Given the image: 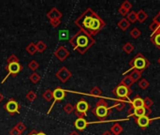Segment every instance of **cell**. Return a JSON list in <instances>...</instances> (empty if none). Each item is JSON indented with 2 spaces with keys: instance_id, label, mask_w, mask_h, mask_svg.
I'll return each instance as SVG.
<instances>
[{
  "instance_id": "6da1fadb",
  "label": "cell",
  "mask_w": 160,
  "mask_h": 135,
  "mask_svg": "<svg viewBox=\"0 0 160 135\" xmlns=\"http://www.w3.org/2000/svg\"><path fill=\"white\" fill-rule=\"evenodd\" d=\"M75 24L80 30L85 32L91 37L97 35L106 26L105 21L91 8H86L75 20Z\"/></svg>"
},
{
  "instance_id": "7a4b0ae2",
  "label": "cell",
  "mask_w": 160,
  "mask_h": 135,
  "mask_svg": "<svg viewBox=\"0 0 160 135\" xmlns=\"http://www.w3.org/2000/svg\"><path fill=\"white\" fill-rule=\"evenodd\" d=\"M68 42L74 51H77L81 55H84L96 43V40L93 37L80 30L68 39Z\"/></svg>"
},
{
  "instance_id": "3957f363",
  "label": "cell",
  "mask_w": 160,
  "mask_h": 135,
  "mask_svg": "<svg viewBox=\"0 0 160 135\" xmlns=\"http://www.w3.org/2000/svg\"><path fill=\"white\" fill-rule=\"evenodd\" d=\"M6 70L8 71V74L5 76V78L2 80L1 84H4L6 82V80L9 77V76H13L15 77L18 73H20L22 70V66L20 64V60L19 58L15 55H10L8 59H7V66H6Z\"/></svg>"
},
{
  "instance_id": "277c9868",
  "label": "cell",
  "mask_w": 160,
  "mask_h": 135,
  "mask_svg": "<svg viewBox=\"0 0 160 135\" xmlns=\"http://www.w3.org/2000/svg\"><path fill=\"white\" fill-rule=\"evenodd\" d=\"M149 66H150V61L142 53H139L129 61L130 69L128 70H127L123 75H127L128 72H130L131 70H134L143 71L144 70L149 68Z\"/></svg>"
},
{
  "instance_id": "5b68a950",
  "label": "cell",
  "mask_w": 160,
  "mask_h": 135,
  "mask_svg": "<svg viewBox=\"0 0 160 135\" xmlns=\"http://www.w3.org/2000/svg\"><path fill=\"white\" fill-rule=\"evenodd\" d=\"M112 109V106L109 107L107 101L105 100H103V99H100L96 103V106L92 110V113L98 118L102 120V119H105V118H107L109 117V115L111 114V110Z\"/></svg>"
},
{
  "instance_id": "8992f818",
  "label": "cell",
  "mask_w": 160,
  "mask_h": 135,
  "mask_svg": "<svg viewBox=\"0 0 160 135\" xmlns=\"http://www.w3.org/2000/svg\"><path fill=\"white\" fill-rule=\"evenodd\" d=\"M90 109V105L87 102L86 100L84 99H81L75 105V109H74V114L75 116L79 118V117H85L87 112Z\"/></svg>"
},
{
  "instance_id": "52a82bcc",
  "label": "cell",
  "mask_w": 160,
  "mask_h": 135,
  "mask_svg": "<svg viewBox=\"0 0 160 135\" xmlns=\"http://www.w3.org/2000/svg\"><path fill=\"white\" fill-rule=\"evenodd\" d=\"M131 88L129 87H127L123 85H118L112 91L113 95L116 96L118 98V100H126V101H128L130 102V100H129V96L131 94Z\"/></svg>"
},
{
  "instance_id": "ba28073f",
  "label": "cell",
  "mask_w": 160,
  "mask_h": 135,
  "mask_svg": "<svg viewBox=\"0 0 160 135\" xmlns=\"http://www.w3.org/2000/svg\"><path fill=\"white\" fill-rule=\"evenodd\" d=\"M4 109L5 111L10 115V116H14V115H19L20 114V109H21V105L20 103H18L15 99L11 98L9 99L4 105Z\"/></svg>"
},
{
  "instance_id": "9c48e42d",
  "label": "cell",
  "mask_w": 160,
  "mask_h": 135,
  "mask_svg": "<svg viewBox=\"0 0 160 135\" xmlns=\"http://www.w3.org/2000/svg\"><path fill=\"white\" fill-rule=\"evenodd\" d=\"M66 90L65 89H63V88H61V87H56L53 91H52V100H53V101H52V105H51V107H50V109L48 110V112H47V114L49 115L50 113H51V111H52V107L55 105V103L56 102H59V101H63L64 99H65V97H66Z\"/></svg>"
},
{
  "instance_id": "30bf717a",
  "label": "cell",
  "mask_w": 160,
  "mask_h": 135,
  "mask_svg": "<svg viewBox=\"0 0 160 135\" xmlns=\"http://www.w3.org/2000/svg\"><path fill=\"white\" fill-rule=\"evenodd\" d=\"M56 78L63 84L67 83L71 77H72V73L69 71V70L67 67H62L56 73H55Z\"/></svg>"
},
{
  "instance_id": "8fae6325",
  "label": "cell",
  "mask_w": 160,
  "mask_h": 135,
  "mask_svg": "<svg viewBox=\"0 0 160 135\" xmlns=\"http://www.w3.org/2000/svg\"><path fill=\"white\" fill-rule=\"evenodd\" d=\"M53 54H54L55 57H56L58 60H60L61 62L65 61V60L69 56V55H70L69 51H68L65 46H63V45L58 46L57 49L54 51Z\"/></svg>"
},
{
  "instance_id": "7c38bea8",
  "label": "cell",
  "mask_w": 160,
  "mask_h": 135,
  "mask_svg": "<svg viewBox=\"0 0 160 135\" xmlns=\"http://www.w3.org/2000/svg\"><path fill=\"white\" fill-rule=\"evenodd\" d=\"M159 118L160 117L150 118L149 117L144 116V117H137V118H135V122H136V124H137L141 129L144 130V129H146V128L151 124L152 121L157 120V119H159Z\"/></svg>"
},
{
  "instance_id": "4fadbf2b",
  "label": "cell",
  "mask_w": 160,
  "mask_h": 135,
  "mask_svg": "<svg viewBox=\"0 0 160 135\" xmlns=\"http://www.w3.org/2000/svg\"><path fill=\"white\" fill-rule=\"evenodd\" d=\"M89 124H90V122L86 121L84 117H79V118H77V119L75 120V122H74L75 128H76L78 131H80V132L84 131V130L86 129V127H87Z\"/></svg>"
},
{
  "instance_id": "5bb4252c",
  "label": "cell",
  "mask_w": 160,
  "mask_h": 135,
  "mask_svg": "<svg viewBox=\"0 0 160 135\" xmlns=\"http://www.w3.org/2000/svg\"><path fill=\"white\" fill-rule=\"evenodd\" d=\"M46 16L49 18V20H53V19H61L63 14L61 11L57 9V8H52L47 12Z\"/></svg>"
},
{
  "instance_id": "9a60e30c",
  "label": "cell",
  "mask_w": 160,
  "mask_h": 135,
  "mask_svg": "<svg viewBox=\"0 0 160 135\" xmlns=\"http://www.w3.org/2000/svg\"><path fill=\"white\" fill-rule=\"evenodd\" d=\"M130 104H131L130 108H132V109H136V108H140V107H144L143 99L141 98V96H136L135 98L130 100Z\"/></svg>"
},
{
  "instance_id": "2e32d148",
  "label": "cell",
  "mask_w": 160,
  "mask_h": 135,
  "mask_svg": "<svg viewBox=\"0 0 160 135\" xmlns=\"http://www.w3.org/2000/svg\"><path fill=\"white\" fill-rule=\"evenodd\" d=\"M128 101H126V100H117L115 103L112 105V108H115L117 111H122L126 107V104Z\"/></svg>"
},
{
  "instance_id": "e0dca14e",
  "label": "cell",
  "mask_w": 160,
  "mask_h": 135,
  "mask_svg": "<svg viewBox=\"0 0 160 135\" xmlns=\"http://www.w3.org/2000/svg\"><path fill=\"white\" fill-rule=\"evenodd\" d=\"M117 25L122 31H126L130 26V23L127 20V18H123L117 23Z\"/></svg>"
},
{
  "instance_id": "ac0fdd59",
  "label": "cell",
  "mask_w": 160,
  "mask_h": 135,
  "mask_svg": "<svg viewBox=\"0 0 160 135\" xmlns=\"http://www.w3.org/2000/svg\"><path fill=\"white\" fill-rule=\"evenodd\" d=\"M148 18V14L143 10V9H140L137 12V21H139V23H144Z\"/></svg>"
},
{
  "instance_id": "d6986e66",
  "label": "cell",
  "mask_w": 160,
  "mask_h": 135,
  "mask_svg": "<svg viewBox=\"0 0 160 135\" xmlns=\"http://www.w3.org/2000/svg\"><path fill=\"white\" fill-rule=\"evenodd\" d=\"M123 132V127L119 123H114L111 128V132L113 135H120Z\"/></svg>"
},
{
  "instance_id": "ffe728a7",
  "label": "cell",
  "mask_w": 160,
  "mask_h": 135,
  "mask_svg": "<svg viewBox=\"0 0 160 135\" xmlns=\"http://www.w3.org/2000/svg\"><path fill=\"white\" fill-rule=\"evenodd\" d=\"M25 51L30 55H34L36 53H38L37 50V46L34 42H30L26 47H25Z\"/></svg>"
},
{
  "instance_id": "44dd1931",
  "label": "cell",
  "mask_w": 160,
  "mask_h": 135,
  "mask_svg": "<svg viewBox=\"0 0 160 135\" xmlns=\"http://www.w3.org/2000/svg\"><path fill=\"white\" fill-rule=\"evenodd\" d=\"M134 84V81L130 78V76L129 75H127L126 77H124V79L121 81V83H120V85H123V86H127V87H131V86Z\"/></svg>"
},
{
  "instance_id": "7402d4cb",
  "label": "cell",
  "mask_w": 160,
  "mask_h": 135,
  "mask_svg": "<svg viewBox=\"0 0 160 135\" xmlns=\"http://www.w3.org/2000/svg\"><path fill=\"white\" fill-rule=\"evenodd\" d=\"M142 71H141V70H132V71H131V73L129 74V76H130V78L134 81V83H135V82L139 81V79H141V77H142Z\"/></svg>"
},
{
  "instance_id": "603a6c76",
  "label": "cell",
  "mask_w": 160,
  "mask_h": 135,
  "mask_svg": "<svg viewBox=\"0 0 160 135\" xmlns=\"http://www.w3.org/2000/svg\"><path fill=\"white\" fill-rule=\"evenodd\" d=\"M90 96L92 97H101L102 96V90L98 86H94L89 93Z\"/></svg>"
},
{
  "instance_id": "cb8c5ba5",
  "label": "cell",
  "mask_w": 160,
  "mask_h": 135,
  "mask_svg": "<svg viewBox=\"0 0 160 135\" xmlns=\"http://www.w3.org/2000/svg\"><path fill=\"white\" fill-rule=\"evenodd\" d=\"M134 49H135V47H134V45H133L131 42H127V43L123 46V51H124L127 55L131 54V53L134 51Z\"/></svg>"
},
{
  "instance_id": "d4e9b609",
  "label": "cell",
  "mask_w": 160,
  "mask_h": 135,
  "mask_svg": "<svg viewBox=\"0 0 160 135\" xmlns=\"http://www.w3.org/2000/svg\"><path fill=\"white\" fill-rule=\"evenodd\" d=\"M127 20H128L130 23H133L137 22V12H135L134 10L129 11L128 14L127 15Z\"/></svg>"
},
{
  "instance_id": "484cf974",
  "label": "cell",
  "mask_w": 160,
  "mask_h": 135,
  "mask_svg": "<svg viewBox=\"0 0 160 135\" xmlns=\"http://www.w3.org/2000/svg\"><path fill=\"white\" fill-rule=\"evenodd\" d=\"M42 98H43L47 102H50V101L52 100V91L51 89L45 90V92H43V94H42Z\"/></svg>"
},
{
  "instance_id": "4316f807",
  "label": "cell",
  "mask_w": 160,
  "mask_h": 135,
  "mask_svg": "<svg viewBox=\"0 0 160 135\" xmlns=\"http://www.w3.org/2000/svg\"><path fill=\"white\" fill-rule=\"evenodd\" d=\"M129 35L133 38V39H137L138 38H140L141 37V35H142V32H141V30L139 29V28H137V27H134V28H132L131 30H130V32H129Z\"/></svg>"
},
{
  "instance_id": "83f0119b",
  "label": "cell",
  "mask_w": 160,
  "mask_h": 135,
  "mask_svg": "<svg viewBox=\"0 0 160 135\" xmlns=\"http://www.w3.org/2000/svg\"><path fill=\"white\" fill-rule=\"evenodd\" d=\"M36 46H37L38 52H39V53H43L47 49V44L44 41H42V40H38V43L36 44Z\"/></svg>"
},
{
  "instance_id": "f1b7e54d",
  "label": "cell",
  "mask_w": 160,
  "mask_h": 135,
  "mask_svg": "<svg viewBox=\"0 0 160 135\" xmlns=\"http://www.w3.org/2000/svg\"><path fill=\"white\" fill-rule=\"evenodd\" d=\"M40 75L38 74V73H37V72H33L31 75H30V77H29V80H30V82L32 83V84H34V85H36V84H38L39 81H40Z\"/></svg>"
},
{
  "instance_id": "f546056e",
  "label": "cell",
  "mask_w": 160,
  "mask_h": 135,
  "mask_svg": "<svg viewBox=\"0 0 160 135\" xmlns=\"http://www.w3.org/2000/svg\"><path fill=\"white\" fill-rule=\"evenodd\" d=\"M138 85H139V87L142 88V90H145L146 88H148V87L150 86V83H149V81L146 80V79H142V80L138 83Z\"/></svg>"
},
{
  "instance_id": "4dcf8cb0",
  "label": "cell",
  "mask_w": 160,
  "mask_h": 135,
  "mask_svg": "<svg viewBox=\"0 0 160 135\" xmlns=\"http://www.w3.org/2000/svg\"><path fill=\"white\" fill-rule=\"evenodd\" d=\"M25 98L26 100L29 101V102H33L36 99H37V94L33 91V90H30L27 92V94L25 95Z\"/></svg>"
},
{
  "instance_id": "1f68e13d",
  "label": "cell",
  "mask_w": 160,
  "mask_h": 135,
  "mask_svg": "<svg viewBox=\"0 0 160 135\" xmlns=\"http://www.w3.org/2000/svg\"><path fill=\"white\" fill-rule=\"evenodd\" d=\"M74 109H75V107H74L71 103H67V104H65V105H64V108H63L64 112H65L66 114H68V115L72 114V113L74 112Z\"/></svg>"
},
{
  "instance_id": "d6a6232c",
  "label": "cell",
  "mask_w": 160,
  "mask_h": 135,
  "mask_svg": "<svg viewBox=\"0 0 160 135\" xmlns=\"http://www.w3.org/2000/svg\"><path fill=\"white\" fill-rule=\"evenodd\" d=\"M151 41L160 50V34H156L151 37Z\"/></svg>"
},
{
  "instance_id": "836d02e7",
  "label": "cell",
  "mask_w": 160,
  "mask_h": 135,
  "mask_svg": "<svg viewBox=\"0 0 160 135\" xmlns=\"http://www.w3.org/2000/svg\"><path fill=\"white\" fill-rule=\"evenodd\" d=\"M28 68L33 71V72H36V70L38 69V67H39V64L36 61V60H32V61H30L29 63H28Z\"/></svg>"
},
{
  "instance_id": "e575fe53",
  "label": "cell",
  "mask_w": 160,
  "mask_h": 135,
  "mask_svg": "<svg viewBox=\"0 0 160 135\" xmlns=\"http://www.w3.org/2000/svg\"><path fill=\"white\" fill-rule=\"evenodd\" d=\"M143 104H144V108L146 109H151V107L154 105V101L152 99H150L149 97H146L145 99H143Z\"/></svg>"
},
{
  "instance_id": "d590c367",
  "label": "cell",
  "mask_w": 160,
  "mask_h": 135,
  "mask_svg": "<svg viewBox=\"0 0 160 135\" xmlns=\"http://www.w3.org/2000/svg\"><path fill=\"white\" fill-rule=\"evenodd\" d=\"M69 34L67 30H60L59 31V39L63 40H68L69 39Z\"/></svg>"
},
{
  "instance_id": "8d00e7d4",
  "label": "cell",
  "mask_w": 160,
  "mask_h": 135,
  "mask_svg": "<svg viewBox=\"0 0 160 135\" xmlns=\"http://www.w3.org/2000/svg\"><path fill=\"white\" fill-rule=\"evenodd\" d=\"M15 127L17 128V130H18V131H19L21 133H22V132H24V131L27 129V128H26V126H25V125H24L22 122H19V123H18V124H17Z\"/></svg>"
},
{
  "instance_id": "74e56055",
  "label": "cell",
  "mask_w": 160,
  "mask_h": 135,
  "mask_svg": "<svg viewBox=\"0 0 160 135\" xmlns=\"http://www.w3.org/2000/svg\"><path fill=\"white\" fill-rule=\"evenodd\" d=\"M51 25L54 28H56L58 25H60L61 23V19H53V20H50Z\"/></svg>"
},
{
  "instance_id": "f35d334b",
  "label": "cell",
  "mask_w": 160,
  "mask_h": 135,
  "mask_svg": "<svg viewBox=\"0 0 160 135\" xmlns=\"http://www.w3.org/2000/svg\"><path fill=\"white\" fill-rule=\"evenodd\" d=\"M123 8H125L126 9H128V11L131 9V8H132V4L129 2V1H125V2H123L122 3V5H121Z\"/></svg>"
},
{
  "instance_id": "ab89813d",
  "label": "cell",
  "mask_w": 160,
  "mask_h": 135,
  "mask_svg": "<svg viewBox=\"0 0 160 135\" xmlns=\"http://www.w3.org/2000/svg\"><path fill=\"white\" fill-rule=\"evenodd\" d=\"M118 12H119V14L120 15H122V16H127L128 14V9H126L125 8H123L122 6H120V8H119V9H118Z\"/></svg>"
},
{
  "instance_id": "60d3db41",
  "label": "cell",
  "mask_w": 160,
  "mask_h": 135,
  "mask_svg": "<svg viewBox=\"0 0 160 135\" xmlns=\"http://www.w3.org/2000/svg\"><path fill=\"white\" fill-rule=\"evenodd\" d=\"M22 133L17 130V128L16 127H13L11 130H10V132H9V135H21Z\"/></svg>"
},
{
  "instance_id": "b9f144b4",
  "label": "cell",
  "mask_w": 160,
  "mask_h": 135,
  "mask_svg": "<svg viewBox=\"0 0 160 135\" xmlns=\"http://www.w3.org/2000/svg\"><path fill=\"white\" fill-rule=\"evenodd\" d=\"M153 22L156 23H158V25H160V11L155 16V18L153 19Z\"/></svg>"
},
{
  "instance_id": "7bdbcfd3",
  "label": "cell",
  "mask_w": 160,
  "mask_h": 135,
  "mask_svg": "<svg viewBox=\"0 0 160 135\" xmlns=\"http://www.w3.org/2000/svg\"><path fill=\"white\" fill-rule=\"evenodd\" d=\"M27 135H38V132L34 129V130H32V131H31V132H29Z\"/></svg>"
},
{
  "instance_id": "ee69618b",
  "label": "cell",
  "mask_w": 160,
  "mask_h": 135,
  "mask_svg": "<svg viewBox=\"0 0 160 135\" xmlns=\"http://www.w3.org/2000/svg\"><path fill=\"white\" fill-rule=\"evenodd\" d=\"M102 135H113V134H112L111 132H109V131H106L105 132H103V133H102Z\"/></svg>"
},
{
  "instance_id": "f6af8a7d",
  "label": "cell",
  "mask_w": 160,
  "mask_h": 135,
  "mask_svg": "<svg viewBox=\"0 0 160 135\" xmlns=\"http://www.w3.org/2000/svg\"><path fill=\"white\" fill-rule=\"evenodd\" d=\"M68 135H81L79 132H75V131H73V132H71Z\"/></svg>"
},
{
  "instance_id": "bcb514c9",
  "label": "cell",
  "mask_w": 160,
  "mask_h": 135,
  "mask_svg": "<svg viewBox=\"0 0 160 135\" xmlns=\"http://www.w3.org/2000/svg\"><path fill=\"white\" fill-rule=\"evenodd\" d=\"M3 100H4V96H3V95H2V94L0 93V102H1V101H2Z\"/></svg>"
},
{
  "instance_id": "7dc6e473",
  "label": "cell",
  "mask_w": 160,
  "mask_h": 135,
  "mask_svg": "<svg viewBox=\"0 0 160 135\" xmlns=\"http://www.w3.org/2000/svg\"><path fill=\"white\" fill-rule=\"evenodd\" d=\"M38 135H47L45 132H38Z\"/></svg>"
},
{
  "instance_id": "c3c4849f",
  "label": "cell",
  "mask_w": 160,
  "mask_h": 135,
  "mask_svg": "<svg viewBox=\"0 0 160 135\" xmlns=\"http://www.w3.org/2000/svg\"><path fill=\"white\" fill-rule=\"evenodd\" d=\"M158 63H159V64H160V58H159V59H158Z\"/></svg>"
}]
</instances>
